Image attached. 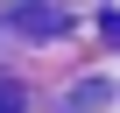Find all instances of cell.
<instances>
[{"mask_svg":"<svg viewBox=\"0 0 120 113\" xmlns=\"http://www.w3.org/2000/svg\"><path fill=\"white\" fill-rule=\"evenodd\" d=\"M0 113H21V99H14V85L0 78Z\"/></svg>","mask_w":120,"mask_h":113,"instance_id":"cell-1","label":"cell"}]
</instances>
